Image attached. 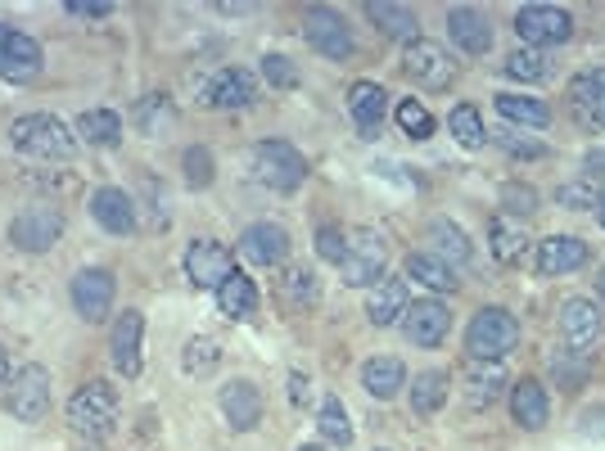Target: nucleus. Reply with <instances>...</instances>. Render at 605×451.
<instances>
[{
  "mask_svg": "<svg viewBox=\"0 0 605 451\" xmlns=\"http://www.w3.org/2000/svg\"><path fill=\"white\" fill-rule=\"evenodd\" d=\"M10 144L36 163H68L78 154V136H72L59 118H50V113H27V118H19L10 127Z\"/></svg>",
  "mask_w": 605,
  "mask_h": 451,
  "instance_id": "1",
  "label": "nucleus"
},
{
  "mask_svg": "<svg viewBox=\"0 0 605 451\" xmlns=\"http://www.w3.org/2000/svg\"><path fill=\"white\" fill-rule=\"evenodd\" d=\"M520 348V321L506 308H479L466 325V352L470 361H502Z\"/></svg>",
  "mask_w": 605,
  "mask_h": 451,
  "instance_id": "2",
  "label": "nucleus"
},
{
  "mask_svg": "<svg viewBox=\"0 0 605 451\" xmlns=\"http://www.w3.org/2000/svg\"><path fill=\"white\" fill-rule=\"evenodd\" d=\"M253 172L262 185H272L281 195H294L308 181V159L298 154L289 140H258L253 144Z\"/></svg>",
  "mask_w": 605,
  "mask_h": 451,
  "instance_id": "3",
  "label": "nucleus"
},
{
  "mask_svg": "<svg viewBox=\"0 0 605 451\" xmlns=\"http://www.w3.org/2000/svg\"><path fill=\"white\" fill-rule=\"evenodd\" d=\"M68 425L87 438H104L113 425H118V393H113V384L91 380L72 393L68 397Z\"/></svg>",
  "mask_w": 605,
  "mask_h": 451,
  "instance_id": "4",
  "label": "nucleus"
},
{
  "mask_svg": "<svg viewBox=\"0 0 605 451\" xmlns=\"http://www.w3.org/2000/svg\"><path fill=\"white\" fill-rule=\"evenodd\" d=\"M385 267H389V248L375 231H349V248H344V262H339V271H344V285L353 289H375L385 280Z\"/></svg>",
  "mask_w": 605,
  "mask_h": 451,
  "instance_id": "5",
  "label": "nucleus"
},
{
  "mask_svg": "<svg viewBox=\"0 0 605 451\" xmlns=\"http://www.w3.org/2000/svg\"><path fill=\"white\" fill-rule=\"evenodd\" d=\"M515 36L528 50L564 46L574 36V19H570V10H560V5H524L515 14Z\"/></svg>",
  "mask_w": 605,
  "mask_h": 451,
  "instance_id": "6",
  "label": "nucleus"
},
{
  "mask_svg": "<svg viewBox=\"0 0 605 451\" xmlns=\"http://www.w3.org/2000/svg\"><path fill=\"white\" fill-rule=\"evenodd\" d=\"M402 72L425 91H447L452 82H457V63H452V55L438 42H425V36H415V42L407 46Z\"/></svg>",
  "mask_w": 605,
  "mask_h": 451,
  "instance_id": "7",
  "label": "nucleus"
},
{
  "mask_svg": "<svg viewBox=\"0 0 605 451\" xmlns=\"http://www.w3.org/2000/svg\"><path fill=\"white\" fill-rule=\"evenodd\" d=\"M59 235H64V212L50 204H27L10 221V244L23 253H46L59 244Z\"/></svg>",
  "mask_w": 605,
  "mask_h": 451,
  "instance_id": "8",
  "label": "nucleus"
},
{
  "mask_svg": "<svg viewBox=\"0 0 605 451\" xmlns=\"http://www.w3.org/2000/svg\"><path fill=\"white\" fill-rule=\"evenodd\" d=\"M398 325L407 334V344L438 348V344H447V334H452V308L438 303V298H411Z\"/></svg>",
  "mask_w": 605,
  "mask_h": 451,
  "instance_id": "9",
  "label": "nucleus"
},
{
  "mask_svg": "<svg viewBox=\"0 0 605 451\" xmlns=\"http://www.w3.org/2000/svg\"><path fill=\"white\" fill-rule=\"evenodd\" d=\"M50 410V370L27 361L19 374H14V389H10V416L19 425H42Z\"/></svg>",
  "mask_w": 605,
  "mask_h": 451,
  "instance_id": "10",
  "label": "nucleus"
},
{
  "mask_svg": "<svg viewBox=\"0 0 605 451\" xmlns=\"http://www.w3.org/2000/svg\"><path fill=\"white\" fill-rule=\"evenodd\" d=\"M42 63H46V55H42V46H36L27 32L0 23V78L23 86L32 78H42Z\"/></svg>",
  "mask_w": 605,
  "mask_h": 451,
  "instance_id": "11",
  "label": "nucleus"
},
{
  "mask_svg": "<svg viewBox=\"0 0 605 451\" xmlns=\"http://www.w3.org/2000/svg\"><path fill=\"white\" fill-rule=\"evenodd\" d=\"M564 100H570V113L583 131H605V63L583 68L564 91Z\"/></svg>",
  "mask_w": 605,
  "mask_h": 451,
  "instance_id": "12",
  "label": "nucleus"
},
{
  "mask_svg": "<svg viewBox=\"0 0 605 451\" xmlns=\"http://www.w3.org/2000/svg\"><path fill=\"white\" fill-rule=\"evenodd\" d=\"M302 36H308L312 50L326 55V59H349L353 55V32H349V23L339 19L334 10H326V5H312L308 14H302Z\"/></svg>",
  "mask_w": 605,
  "mask_h": 451,
  "instance_id": "13",
  "label": "nucleus"
},
{
  "mask_svg": "<svg viewBox=\"0 0 605 451\" xmlns=\"http://www.w3.org/2000/svg\"><path fill=\"white\" fill-rule=\"evenodd\" d=\"M113 293H118V280H113V271H104V267H87V271L72 276V308H78V316L91 325L109 316Z\"/></svg>",
  "mask_w": 605,
  "mask_h": 451,
  "instance_id": "14",
  "label": "nucleus"
},
{
  "mask_svg": "<svg viewBox=\"0 0 605 451\" xmlns=\"http://www.w3.org/2000/svg\"><path fill=\"white\" fill-rule=\"evenodd\" d=\"M231 253H226V244L217 240H195L191 248H185V276H191L195 289H221L226 280H231Z\"/></svg>",
  "mask_w": 605,
  "mask_h": 451,
  "instance_id": "15",
  "label": "nucleus"
},
{
  "mask_svg": "<svg viewBox=\"0 0 605 451\" xmlns=\"http://www.w3.org/2000/svg\"><path fill=\"white\" fill-rule=\"evenodd\" d=\"M289 231L276 221H253L249 231L240 235V257L253 262V267H281V262L289 257Z\"/></svg>",
  "mask_w": 605,
  "mask_h": 451,
  "instance_id": "16",
  "label": "nucleus"
},
{
  "mask_svg": "<svg viewBox=\"0 0 605 451\" xmlns=\"http://www.w3.org/2000/svg\"><path fill=\"white\" fill-rule=\"evenodd\" d=\"M601 325H605V316L592 298H570V303L560 308V334H564V344H570V352H579V357H587V348L601 338Z\"/></svg>",
  "mask_w": 605,
  "mask_h": 451,
  "instance_id": "17",
  "label": "nucleus"
},
{
  "mask_svg": "<svg viewBox=\"0 0 605 451\" xmlns=\"http://www.w3.org/2000/svg\"><path fill=\"white\" fill-rule=\"evenodd\" d=\"M447 36H452V42H457L470 59H479V55L493 50V23H488V14L475 10V5L447 10Z\"/></svg>",
  "mask_w": 605,
  "mask_h": 451,
  "instance_id": "18",
  "label": "nucleus"
},
{
  "mask_svg": "<svg viewBox=\"0 0 605 451\" xmlns=\"http://www.w3.org/2000/svg\"><path fill=\"white\" fill-rule=\"evenodd\" d=\"M349 113L362 131V140H375L385 127V113H389V95L380 82H353L349 86Z\"/></svg>",
  "mask_w": 605,
  "mask_h": 451,
  "instance_id": "19",
  "label": "nucleus"
},
{
  "mask_svg": "<svg viewBox=\"0 0 605 451\" xmlns=\"http://www.w3.org/2000/svg\"><path fill=\"white\" fill-rule=\"evenodd\" d=\"M258 100V82L249 68H221L217 78L208 82V104L221 108V113H240Z\"/></svg>",
  "mask_w": 605,
  "mask_h": 451,
  "instance_id": "20",
  "label": "nucleus"
},
{
  "mask_svg": "<svg viewBox=\"0 0 605 451\" xmlns=\"http://www.w3.org/2000/svg\"><path fill=\"white\" fill-rule=\"evenodd\" d=\"M140 334H145V316L140 312H123L118 325H113V334H109V357H113V366H118V374H127V380L140 374Z\"/></svg>",
  "mask_w": 605,
  "mask_h": 451,
  "instance_id": "21",
  "label": "nucleus"
},
{
  "mask_svg": "<svg viewBox=\"0 0 605 451\" xmlns=\"http://www.w3.org/2000/svg\"><path fill=\"white\" fill-rule=\"evenodd\" d=\"M91 217L104 226L109 235H132L136 231V204L127 190H118V185H104V190L91 195Z\"/></svg>",
  "mask_w": 605,
  "mask_h": 451,
  "instance_id": "22",
  "label": "nucleus"
},
{
  "mask_svg": "<svg viewBox=\"0 0 605 451\" xmlns=\"http://www.w3.org/2000/svg\"><path fill=\"white\" fill-rule=\"evenodd\" d=\"M511 420H515L520 429H528V433L547 429V420H551V397H547V389H543L538 380L511 384Z\"/></svg>",
  "mask_w": 605,
  "mask_h": 451,
  "instance_id": "23",
  "label": "nucleus"
},
{
  "mask_svg": "<svg viewBox=\"0 0 605 451\" xmlns=\"http://www.w3.org/2000/svg\"><path fill=\"white\" fill-rule=\"evenodd\" d=\"M587 244L579 235H547L538 244V276H570L587 262Z\"/></svg>",
  "mask_w": 605,
  "mask_h": 451,
  "instance_id": "24",
  "label": "nucleus"
},
{
  "mask_svg": "<svg viewBox=\"0 0 605 451\" xmlns=\"http://www.w3.org/2000/svg\"><path fill=\"white\" fill-rule=\"evenodd\" d=\"M407 303H411V298H407V285L385 276L380 285L370 289V298H366V321H370L375 329H389V325H398V321H402Z\"/></svg>",
  "mask_w": 605,
  "mask_h": 451,
  "instance_id": "25",
  "label": "nucleus"
},
{
  "mask_svg": "<svg viewBox=\"0 0 605 451\" xmlns=\"http://www.w3.org/2000/svg\"><path fill=\"white\" fill-rule=\"evenodd\" d=\"M221 410H226V420H231V429L249 433L262 420V393L249 380H236V384L221 389Z\"/></svg>",
  "mask_w": 605,
  "mask_h": 451,
  "instance_id": "26",
  "label": "nucleus"
},
{
  "mask_svg": "<svg viewBox=\"0 0 605 451\" xmlns=\"http://www.w3.org/2000/svg\"><path fill=\"white\" fill-rule=\"evenodd\" d=\"M506 366L502 361H470L466 370V402L479 410V406H493L502 393H506Z\"/></svg>",
  "mask_w": 605,
  "mask_h": 451,
  "instance_id": "27",
  "label": "nucleus"
},
{
  "mask_svg": "<svg viewBox=\"0 0 605 451\" xmlns=\"http://www.w3.org/2000/svg\"><path fill=\"white\" fill-rule=\"evenodd\" d=\"M362 389L375 402H393L407 389V366L398 357H375V361H366L362 366Z\"/></svg>",
  "mask_w": 605,
  "mask_h": 451,
  "instance_id": "28",
  "label": "nucleus"
},
{
  "mask_svg": "<svg viewBox=\"0 0 605 451\" xmlns=\"http://www.w3.org/2000/svg\"><path fill=\"white\" fill-rule=\"evenodd\" d=\"M524 248H528V235H524V226L515 217L498 212L493 221H488V253H493L502 267H515V262L524 257Z\"/></svg>",
  "mask_w": 605,
  "mask_h": 451,
  "instance_id": "29",
  "label": "nucleus"
},
{
  "mask_svg": "<svg viewBox=\"0 0 605 451\" xmlns=\"http://www.w3.org/2000/svg\"><path fill=\"white\" fill-rule=\"evenodd\" d=\"M447 370H421V374H411V410L415 416H434V410L447 406Z\"/></svg>",
  "mask_w": 605,
  "mask_h": 451,
  "instance_id": "30",
  "label": "nucleus"
},
{
  "mask_svg": "<svg viewBox=\"0 0 605 451\" xmlns=\"http://www.w3.org/2000/svg\"><path fill=\"white\" fill-rule=\"evenodd\" d=\"M217 308L231 316V321H249L258 312V285L244 271H231V280L217 289Z\"/></svg>",
  "mask_w": 605,
  "mask_h": 451,
  "instance_id": "31",
  "label": "nucleus"
},
{
  "mask_svg": "<svg viewBox=\"0 0 605 451\" xmlns=\"http://www.w3.org/2000/svg\"><path fill=\"white\" fill-rule=\"evenodd\" d=\"M78 140H87L95 149H113L123 140V118L113 108H87L78 118Z\"/></svg>",
  "mask_w": 605,
  "mask_h": 451,
  "instance_id": "32",
  "label": "nucleus"
},
{
  "mask_svg": "<svg viewBox=\"0 0 605 451\" xmlns=\"http://www.w3.org/2000/svg\"><path fill=\"white\" fill-rule=\"evenodd\" d=\"M498 113H502L506 123H520V127H551V104L547 100H534V95L502 91L498 95Z\"/></svg>",
  "mask_w": 605,
  "mask_h": 451,
  "instance_id": "33",
  "label": "nucleus"
},
{
  "mask_svg": "<svg viewBox=\"0 0 605 451\" xmlns=\"http://www.w3.org/2000/svg\"><path fill=\"white\" fill-rule=\"evenodd\" d=\"M366 19L380 27L385 36H398V42H407V46L415 42V27H421L411 5H389V0H375V5H366Z\"/></svg>",
  "mask_w": 605,
  "mask_h": 451,
  "instance_id": "34",
  "label": "nucleus"
},
{
  "mask_svg": "<svg viewBox=\"0 0 605 451\" xmlns=\"http://www.w3.org/2000/svg\"><path fill=\"white\" fill-rule=\"evenodd\" d=\"M407 276H411V280H421L425 289H438V293H443V289L452 293V289L461 285L457 271H452L438 253H411V257H407Z\"/></svg>",
  "mask_w": 605,
  "mask_h": 451,
  "instance_id": "35",
  "label": "nucleus"
},
{
  "mask_svg": "<svg viewBox=\"0 0 605 451\" xmlns=\"http://www.w3.org/2000/svg\"><path fill=\"white\" fill-rule=\"evenodd\" d=\"M430 244H438V257L447 262V267H452V262H461V267H466V262L475 257L466 231H461L457 221H447V217H434L430 221Z\"/></svg>",
  "mask_w": 605,
  "mask_h": 451,
  "instance_id": "36",
  "label": "nucleus"
},
{
  "mask_svg": "<svg viewBox=\"0 0 605 451\" xmlns=\"http://www.w3.org/2000/svg\"><path fill=\"white\" fill-rule=\"evenodd\" d=\"M447 131L457 136V144L466 149H483L488 144V127H483V113L475 104H457L447 113Z\"/></svg>",
  "mask_w": 605,
  "mask_h": 451,
  "instance_id": "37",
  "label": "nucleus"
},
{
  "mask_svg": "<svg viewBox=\"0 0 605 451\" xmlns=\"http://www.w3.org/2000/svg\"><path fill=\"white\" fill-rule=\"evenodd\" d=\"M317 429H321V438H326V442H334V447H349V442H353V425H349V410H344V402H339L334 393H330V397L321 402Z\"/></svg>",
  "mask_w": 605,
  "mask_h": 451,
  "instance_id": "38",
  "label": "nucleus"
},
{
  "mask_svg": "<svg viewBox=\"0 0 605 451\" xmlns=\"http://www.w3.org/2000/svg\"><path fill=\"white\" fill-rule=\"evenodd\" d=\"M172 123H176V108H172L168 95H145V100L136 104V127H140L145 136H159V131H168Z\"/></svg>",
  "mask_w": 605,
  "mask_h": 451,
  "instance_id": "39",
  "label": "nucleus"
},
{
  "mask_svg": "<svg viewBox=\"0 0 605 451\" xmlns=\"http://www.w3.org/2000/svg\"><path fill=\"white\" fill-rule=\"evenodd\" d=\"M502 72L511 82H543L547 78V55L543 50H511L506 55V63H502Z\"/></svg>",
  "mask_w": 605,
  "mask_h": 451,
  "instance_id": "40",
  "label": "nucleus"
},
{
  "mask_svg": "<svg viewBox=\"0 0 605 451\" xmlns=\"http://www.w3.org/2000/svg\"><path fill=\"white\" fill-rule=\"evenodd\" d=\"M181 366H185V374H213L221 366V344H217V338H204V334L191 338V344H185Z\"/></svg>",
  "mask_w": 605,
  "mask_h": 451,
  "instance_id": "41",
  "label": "nucleus"
},
{
  "mask_svg": "<svg viewBox=\"0 0 605 451\" xmlns=\"http://www.w3.org/2000/svg\"><path fill=\"white\" fill-rule=\"evenodd\" d=\"M281 289H285V298H289V303H302V308H312L317 298H321L317 271H308V267H294V271H285Z\"/></svg>",
  "mask_w": 605,
  "mask_h": 451,
  "instance_id": "42",
  "label": "nucleus"
},
{
  "mask_svg": "<svg viewBox=\"0 0 605 451\" xmlns=\"http://www.w3.org/2000/svg\"><path fill=\"white\" fill-rule=\"evenodd\" d=\"M181 167H185V185H191V190H208L213 185V154L204 144H191L181 154Z\"/></svg>",
  "mask_w": 605,
  "mask_h": 451,
  "instance_id": "43",
  "label": "nucleus"
},
{
  "mask_svg": "<svg viewBox=\"0 0 605 451\" xmlns=\"http://www.w3.org/2000/svg\"><path fill=\"white\" fill-rule=\"evenodd\" d=\"M398 127L411 136V140H430L434 136V118H430V108L421 100H402L398 104Z\"/></svg>",
  "mask_w": 605,
  "mask_h": 451,
  "instance_id": "44",
  "label": "nucleus"
},
{
  "mask_svg": "<svg viewBox=\"0 0 605 451\" xmlns=\"http://www.w3.org/2000/svg\"><path fill=\"white\" fill-rule=\"evenodd\" d=\"M502 208L506 217H528V212H538V190L534 185H502Z\"/></svg>",
  "mask_w": 605,
  "mask_h": 451,
  "instance_id": "45",
  "label": "nucleus"
},
{
  "mask_svg": "<svg viewBox=\"0 0 605 451\" xmlns=\"http://www.w3.org/2000/svg\"><path fill=\"white\" fill-rule=\"evenodd\" d=\"M488 140H498L511 159H547V144H534V140H524L515 131H498V136H488Z\"/></svg>",
  "mask_w": 605,
  "mask_h": 451,
  "instance_id": "46",
  "label": "nucleus"
},
{
  "mask_svg": "<svg viewBox=\"0 0 605 451\" xmlns=\"http://www.w3.org/2000/svg\"><path fill=\"white\" fill-rule=\"evenodd\" d=\"M262 78H267L272 86H298V68L285 59V55H267V59H262Z\"/></svg>",
  "mask_w": 605,
  "mask_h": 451,
  "instance_id": "47",
  "label": "nucleus"
},
{
  "mask_svg": "<svg viewBox=\"0 0 605 451\" xmlns=\"http://www.w3.org/2000/svg\"><path fill=\"white\" fill-rule=\"evenodd\" d=\"M551 374H556L560 389H579V380L587 374V361H583L579 352H574V361H564V352H556V357H551Z\"/></svg>",
  "mask_w": 605,
  "mask_h": 451,
  "instance_id": "48",
  "label": "nucleus"
},
{
  "mask_svg": "<svg viewBox=\"0 0 605 451\" xmlns=\"http://www.w3.org/2000/svg\"><path fill=\"white\" fill-rule=\"evenodd\" d=\"M344 248H349V235L339 231V226H321V231H317V253L339 267V262H344Z\"/></svg>",
  "mask_w": 605,
  "mask_h": 451,
  "instance_id": "49",
  "label": "nucleus"
},
{
  "mask_svg": "<svg viewBox=\"0 0 605 451\" xmlns=\"http://www.w3.org/2000/svg\"><path fill=\"white\" fill-rule=\"evenodd\" d=\"M556 199H560V204H570V208H596L592 185H560Z\"/></svg>",
  "mask_w": 605,
  "mask_h": 451,
  "instance_id": "50",
  "label": "nucleus"
},
{
  "mask_svg": "<svg viewBox=\"0 0 605 451\" xmlns=\"http://www.w3.org/2000/svg\"><path fill=\"white\" fill-rule=\"evenodd\" d=\"M113 10H118V5H109V0H87V5H82V0H72V5H68L72 19H109Z\"/></svg>",
  "mask_w": 605,
  "mask_h": 451,
  "instance_id": "51",
  "label": "nucleus"
},
{
  "mask_svg": "<svg viewBox=\"0 0 605 451\" xmlns=\"http://www.w3.org/2000/svg\"><path fill=\"white\" fill-rule=\"evenodd\" d=\"M583 181H605V149H592V154L583 159Z\"/></svg>",
  "mask_w": 605,
  "mask_h": 451,
  "instance_id": "52",
  "label": "nucleus"
},
{
  "mask_svg": "<svg viewBox=\"0 0 605 451\" xmlns=\"http://www.w3.org/2000/svg\"><path fill=\"white\" fill-rule=\"evenodd\" d=\"M289 397H294V402L308 397V380H302V374H294V389H289Z\"/></svg>",
  "mask_w": 605,
  "mask_h": 451,
  "instance_id": "53",
  "label": "nucleus"
},
{
  "mask_svg": "<svg viewBox=\"0 0 605 451\" xmlns=\"http://www.w3.org/2000/svg\"><path fill=\"white\" fill-rule=\"evenodd\" d=\"M5 380H10V357H5V348H0V389H5Z\"/></svg>",
  "mask_w": 605,
  "mask_h": 451,
  "instance_id": "54",
  "label": "nucleus"
},
{
  "mask_svg": "<svg viewBox=\"0 0 605 451\" xmlns=\"http://www.w3.org/2000/svg\"><path fill=\"white\" fill-rule=\"evenodd\" d=\"M596 221H601V226H605V190H601V195H596Z\"/></svg>",
  "mask_w": 605,
  "mask_h": 451,
  "instance_id": "55",
  "label": "nucleus"
},
{
  "mask_svg": "<svg viewBox=\"0 0 605 451\" xmlns=\"http://www.w3.org/2000/svg\"><path fill=\"white\" fill-rule=\"evenodd\" d=\"M298 451H326V447H321V442H302Z\"/></svg>",
  "mask_w": 605,
  "mask_h": 451,
  "instance_id": "56",
  "label": "nucleus"
},
{
  "mask_svg": "<svg viewBox=\"0 0 605 451\" xmlns=\"http://www.w3.org/2000/svg\"><path fill=\"white\" fill-rule=\"evenodd\" d=\"M596 293H601V298H605V271H601V276H596Z\"/></svg>",
  "mask_w": 605,
  "mask_h": 451,
  "instance_id": "57",
  "label": "nucleus"
},
{
  "mask_svg": "<svg viewBox=\"0 0 605 451\" xmlns=\"http://www.w3.org/2000/svg\"><path fill=\"white\" fill-rule=\"evenodd\" d=\"M380 451H385V447H380Z\"/></svg>",
  "mask_w": 605,
  "mask_h": 451,
  "instance_id": "58",
  "label": "nucleus"
}]
</instances>
